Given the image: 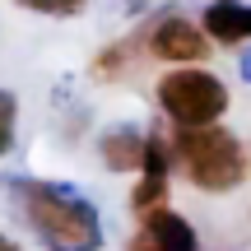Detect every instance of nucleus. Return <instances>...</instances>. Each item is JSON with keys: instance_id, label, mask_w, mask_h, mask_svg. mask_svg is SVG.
Instances as JSON below:
<instances>
[{"instance_id": "nucleus-2", "label": "nucleus", "mask_w": 251, "mask_h": 251, "mask_svg": "<svg viewBox=\"0 0 251 251\" xmlns=\"http://www.w3.org/2000/svg\"><path fill=\"white\" fill-rule=\"evenodd\" d=\"M168 140H172V168L200 196H233L251 177L247 172V144L224 121H214V126H168Z\"/></svg>"}, {"instance_id": "nucleus-11", "label": "nucleus", "mask_w": 251, "mask_h": 251, "mask_svg": "<svg viewBox=\"0 0 251 251\" xmlns=\"http://www.w3.org/2000/svg\"><path fill=\"white\" fill-rule=\"evenodd\" d=\"M14 140H19V98L0 89V158L14 153Z\"/></svg>"}, {"instance_id": "nucleus-7", "label": "nucleus", "mask_w": 251, "mask_h": 251, "mask_svg": "<svg viewBox=\"0 0 251 251\" xmlns=\"http://www.w3.org/2000/svg\"><path fill=\"white\" fill-rule=\"evenodd\" d=\"M98 158H102V168L112 172V177H126V172H140V163H144V130L140 126H107V130L98 135Z\"/></svg>"}, {"instance_id": "nucleus-6", "label": "nucleus", "mask_w": 251, "mask_h": 251, "mask_svg": "<svg viewBox=\"0 0 251 251\" xmlns=\"http://www.w3.org/2000/svg\"><path fill=\"white\" fill-rule=\"evenodd\" d=\"M200 28L214 47L242 51V47H251V0H205Z\"/></svg>"}, {"instance_id": "nucleus-1", "label": "nucleus", "mask_w": 251, "mask_h": 251, "mask_svg": "<svg viewBox=\"0 0 251 251\" xmlns=\"http://www.w3.org/2000/svg\"><path fill=\"white\" fill-rule=\"evenodd\" d=\"M14 209L42 251H102L107 247V228H102L98 205L70 186H56V181H42V177H19Z\"/></svg>"}, {"instance_id": "nucleus-9", "label": "nucleus", "mask_w": 251, "mask_h": 251, "mask_svg": "<svg viewBox=\"0 0 251 251\" xmlns=\"http://www.w3.org/2000/svg\"><path fill=\"white\" fill-rule=\"evenodd\" d=\"M163 205H172V177L135 172V186H130V196H126L130 219H144V214H153V209H163Z\"/></svg>"}, {"instance_id": "nucleus-10", "label": "nucleus", "mask_w": 251, "mask_h": 251, "mask_svg": "<svg viewBox=\"0 0 251 251\" xmlns=\"http://www.w3.org/2000/svg\"><path fill=\"white\" fill-rule=\"evenodd\" d=\"M19 9L28 14H42V19H79L89 9V0H14Z\"/></svg>"}, {"instance_id": "nucleus-4", "label": "nucleus", "mask_w": 251, "mask_h": 251, "mask_svg": "<svg viewBox=\"0 0 251 251\" xmlns=\"http://www.w3.org/2000/svg\"><path fill=\"white\" fill-rule=\"evenodd\" d=\"M140 33H144V56L158 61L163 70H172V65H209V56H214V42L205 37L200 19L177 14V9L153 14L149 24H140Z\"/></svg>"}, {"instance_id": "nucleus-3", "label": "nucleus", "mask_w": 251, "mask_h": 251, "mask_svg": "<svg viewBox=\"0 0 251 251\" xmlns=\"http://www.w3.org/2000/svg\"><path fill=\"white\" fill-rule=\"evenodd\" d=\"M153 102L168 126H214L228 117L233 93L209 65H172L153 79Z\"/></svg>"}, {"instance_id": "nucleus-12", "label": "nucleus", "mask_w": 251, "mask_h": 251, "mask_svg": "<svg viewBox=\"0 0 251 251\" xmlns=\"http://www.w3.org/2000/svg\"><path fill=\"white\" fill-rule=\"evenodd\" d=\"M242 79L251 84V47H242Z\"/></svg>"}, {"instance_id": "nucleus-5", "label": "nucleus", "mask_w": 251, "mask_h": 251, "mask_svg": "<svg viewBox=\"0 0 251 251\" xmlns=\"http://www.w3.org/2000/svg\"><path fill=\"white\" fill-rule=\"evenodd\" d=\"M126 251H200V233L181 209L163 205L153 214L135 219V233L126 237Z\"/></svg>"}, {"instance_id": "nucleus-13", "label": "nucleus", "mask_w": 251, "mask_h": 251, "mask_svg": "<svg viewBox=\"0 0 251 251\" xmlns=\"http://www.w3.org/2000/svg\"><path fill=\"white\" fill-rule=\"evenodd\" d=\"M0 251H24V247H19V242H14L9 233H0Z\"/></svg>"}, {"instance_id": "nucleus-8", "label": "nucleus", "mask_w": 251, "mask_h": 251, "mask_svg": "<svg viewBox=\"0 0 251 251\" xmlns=\"http://www.w3.org/2000/svg\"><path fill=\"white\" fill-rule=\"evenodd\" d=\"M140 61H144V33L135 28L130 37H117V42L98 47V56L89 61V79L93 84H121Z\"/></svg>"}]
</instances>
